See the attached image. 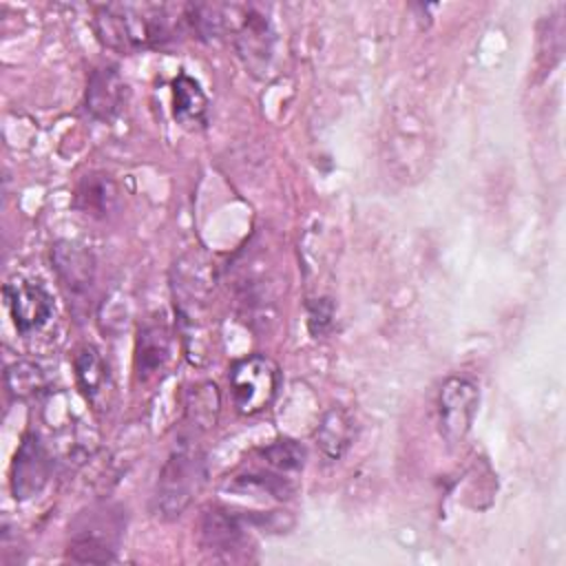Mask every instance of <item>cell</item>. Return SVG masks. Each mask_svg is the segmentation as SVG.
<instances>
[{
    "label": "cell",
    "mask_w": 566,
    "mask_h": 566,
    "mask_svg": "<svg viewBox=\"0 0 566 566\" xmlns=\"http://www.w3.org/2000/svg\"><path fill=\"white\" fill-rule=\"evenodd\" d=\"M7 389L13 398H31L44 389V374L33 363H13L4 371Z\"/></svg>",
    "instance_id": "20"
},
{
    "label": "cell",
    "mask_w": 566,
    "mask_h": 566,
    "mask_svg": "<svg viewBox=\"0 0 566 566\" xmlns=\"http://www.w3.org/2000/svg\"><path fill=\"white\" fill-rule=\"evenodd\" d=\"M214 290V263L201 252H188L172 265V298L175 312L184 332L186 349L195 343L188 354L192 360L201 354V332L206 312Z\"/></svg>",
    "instance_id": "3"
},
{
    "label": "cell",
    "mask_w": 566,
    "mask_h": 566,
    "mask_svg": "<svg viewBox=\"0 0 566 566\" xmlns=\"http://www.w3.org/2000/svg\"><path fill=\"white\" fill-rule=\"evenodd\" d=\"M119 203V188L117 184L104 172H88L80 179L73 197L75 210L104 219L108 217Z\"/></svg>",
    "instance_id": "16"
},
{
    "label": "cell",
    "mask_w": 566,
    "mask_h": 566,
    "mask_svg": "<svg viewBox=\"0 0 566 566\" xmlns=\"http://www.w3.org/2000/svg\"><path fill=\"white\" fill-rule=\"evenodd\" d=\"M73 369H75V380H77L82 396L91 405L99 407L104 402L106 394L111 391V374H108V367H106L104 358L99 356V352L93 345H82L75 352Z\"/></svg>",
    "instance_id": "17"
},
{
    "label": "cell",
    "mask_w": 566,
    "mask_h": 566,
    "mask_svg": "<svg viewBox=\"0 0 566 566\" xmlns=\"http://www.w3.org/2000/svg\"><path fill=\"white\" fill-rule=\"evenodd\" d=\"M245 520L239 513H232L226 506L212 504L203 509L199 517V542L214 559L221 562H243L250 559V535L243 524Z\"/></svg>",
    "instance_id": "6"
},
{
    "label": "cell",
    "mask_w": 566,
    "mask_h": 566,
    "mask_svg": "<svg viewBox=\"0 0 566 566\" xmlns=\"http://www.w3.org/2000/svg\"><path fill=\"white\" fill-rule=\"evenodd\" d=\"M126 97V82L115 64H102L86 80V111L99 122H111Z\"/></svg>",
    "instance_id": "12"
},
{
    "label": "cell",
    "mask_w": 566,
    "mask_h": 566,
    "mask_svg": "<svg viewBox=\"0 0 566 566\" xmlns=\"http://www.w3.org/2000/svg\"><path fill=\"white\" fill-rule=\"evenodd\" d=\"M4 298L13 318V325L20 334H31L46 325L55 305L53 296L40 281L11 279L4 285Z\"/></svg>",
    "instance_id": "11"
},
{
    "label": "cell",
    "mask_w": 566,
    "mask_h": 566,
    "mask_svg": "<svg viewBox=\"0 0 566 566\" xmlns=\"http://www.w3.org/2000/svg\"><path fill=\"white\" fill-rule=\"evenodd\" d=\"M53 460L38 433H24L11 462V495L18 502L31 500L49 484Z\"/></svg>",
    "instance_id": "9"
},
{
    "label": "cell",
    "mask_w": 566,
    "mask_h": 566,
    "mask_svg": "<svg viewBox=\"0 0 566 566\" xmlns=\"http://www.w3.org/2000/svg\"><path fill=\"white\" fill-rule=\"evenodd\" d=\"M480 405L478 385L464 376H449L438 391L440 436L449 447L460 444L473 427Z\"/></svg>",
    "instance_id": "7"
},
{
    "label": "cell",
    "mask_w": 566,
    "mask_h": 566,
    "mask_svg": "<svg viewBox=\"0 0 566 566\" xmlns=\"http://www.w3.org/2000/svg\"><path fill=\"white\" fill-rule=\"evenodd\" d=\"M232 31L234 49L245 69L256 77H265L272 69L274 57V31L270 20L252 7H241L239 20Z\"/></svg>",
    "instance_id": "8"
},
{
    "label": "cell",
    "mask_w": 566,
    "mask_h": 566,
    "mask_svg": "<svg viewBox=\"0 0 566 566\" xmlns=\"http://www.w3.org/2000/svg\"><path fill=\"white\" fill-rule=\"evenodd\" d=\"M172 117L188 130H199L208 124V97L201 84L186 73L172 80Z\"/></svg>",
    "instance_id": "14"
},
{
    "label": "cell",
    "mask_w": 566,
    "mask_h": 566,
    "mask_svg": "<svg viewBox=\"0 0 566 566\" xmlns=\"http://www.w3.org/2000/svg\"><path fill=\"white\" fill-rule=\"evenodd\" d=\"M170 358V329L164 321H144L135 338V371L139 380H148Z\"/></svg>",
    "instance_id": "13"
},
{
    "label": "cell",
    "mask_w": 566,
    "mask_h": 566,
    "mask_svg": "<svg viewBox=\"0 0 566 566\" xmlns=\"http://www.w3.org/2000/svg\"><path fill=\"white\" fill-rule=\"evenodd\" d=\"M219 389L214 382H195L186 389L184 398V424L190 436H201L214 429L219 418Z\"/></svg>",
    "instance_id": "15"
},
{
    "label": "cell",
    "mask_w": 566,
    "mask_h": 566,
    "mask_svg": "<svg viewBox=\"0 0 566 566\" xmlns=\"http://www.w3.org/2000/svg\"><path fill=\"white\" fill-rule=\"evenodd\" d=\"M177 11V7L161 2H106L95 7L93 29L106 49L137 53L172 40L177 22L186 20V11L181 18Z\"/></svg>",
    "instance_id": "1"
},
{
    "label": "cell",
    "mask_w": 566,
    "mask_h": 566,
    "mask_svg": "<svg viewBox=\"0 0 566 566\" xmlns=\"http://www.w3.org/2000/svg\"><path fill=\"white\" fill-rule=\"evenodd\" d=\"M71 531L66 559L80 564H104L115 559L122 522L119 513L111 506H91L82 511Z\"/></svg>",
    "instance_id": "4"
},
{
    "label": "cell",
    "mask_w": 566,
    "mask_h": 566,
    "mask_svg": "<svg viewBox=\"0 0 566 566\" xmlns=\"http://www.w3.org/2000/svg\"><path fill=\"white\" fill-rule=\"evenodd\" d=\"M261 460L276 473H292V471H301L305 464V449L290 438H281L274 440L272 444L259 449Z\"/></svg>",
    "instance_id": "19"
},
{
    "label": "cell",
    "mask_w": 566,
    "mask_h": 566,
    "mask_svg": "<svg viewBox=\"0 0 566 566\" xmlns=\"http://www.w3.org/2000/svg\"><path fill=\"white\" fill-rule=\"evenodd\" d=\"M230 391L239 413L256 416L268 409L279 391V365L265 354H250L230 369Z\"/></svg>",
    "instance_id": "5"
},
{
    "label": "cell",
    "mask_w": 566,
    "mask_h": 566,
    "mask_svg": "<svg viewBox=\"0 0 566 566\" xmlns=\"http://www.w3.org/2000/svg\"><path fill=\"white\" fill-rule=\"evenodd\" d=\"M316 447L327 460H340L354 440V420L340 407H329L314 433Z\"/></svg>",
    "instance_id": "18"
},
{
    "label": "cell",
    "mask_w": 566,
    "mask_h": 566,
    "mask_svg": "<svg viewBox=\"0 0 566 566\" xmlns=\"http://www.w3.org/2000/svg\"><path fill=\"white\" fill-rule=\"evenodd\" d=\"M51 268L69 298L82 301L91 294L95 283V256L93 252L69 239H60L51 245Z\"/></svg>",
    "instance_id": "10"
},
{
    "label": "cell",
    "mask_w": 566,
    "mask_h": 566,
    "mask_svg": "<svg viewBox=\"0 0 566 566\" xmlns=\"http://www.w3.org/2000/svg\"><path fill=\"white\" fill-rule=\"evenodd\" d=\"M334 325V301L327 296L307 301V329L314 338L325 336Z\"/></svg>",
    "instance_id": "21"
},
{
    "label": "cell",
    "mask_w": 566,
    "mask_h": 566,
    "mask_svg": "<svg viewBox=\"0 0 566 566\" xmlns=\"http://www.w3.org/2000/svg\"><path fill=\"white\" fill-rule=\"evenodd\" d=\"M206 478V455L199 449L195 436H179L175 449L159 471L153 491V513L161 520L179 517L201 491Z\"/></svg>",
    "instance_id": "2"
}]
</instances>
